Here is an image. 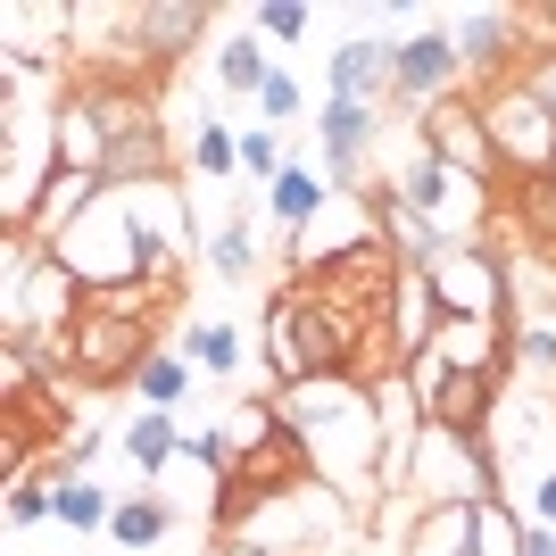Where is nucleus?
Wrapping results in <instances>:
<instances>
[{"label":"nucleus","instance_id":"1","mask_svg":"<svg viewBox=\"0 0 556 556\" xmlns=\"http://www.w3.org/2000/svg\"><path fill=\"white\" fill-rule=\"evenodd\" d=\"M282 432L300 441V457L316 465V473H332V482H349V473H366L374 457H382V432H374V382H357V374H325V382H291V391L275 399Z\"/></svg>","mask_w":556,"mask_h":556},{"label":"nucleus","instance_id":"2","mask_svg":"<svg viewBox=\"0 0 556 556\" xmlns=\"http://www.w3.org/2000/svg\"><path fill=\"white\" fill-rule=\"evenodd\" d=\"M266 366L275 382H325V374H357V332L332 316L307 282H291L282 300H266Z\"/></svg>","mask_w":556,"mask_h":556},{"label":"nucleus","instance_id":"3","mask_svg":"<svg viewBox=\"0 0 556 556\" xmlns=\"http://www.w3.org/2000/svg\"><path fill=\"white\" fill-rule=\"evenodd\" d=\"M67 366L84 382H100V391L141 382V366H150V316H116V307L84 300V316L67 325Z\"/></svg>","mask_w":556,"mask_h":556},{"label":"nucleus","instance_id":"4","mask_svg":"<svg viewBox=\"0 0 556 556\" xmlns=\"http://www.w3.org/2000/svg\"><path fill=\"white\" fill-rule=\"evenodd\" d=\"M424 150L457 175V184H498V141L482 125V100H441V109H424Z\"/></svg>","mask_w":556,"mask_h":556},{"label":"nucleus","instance_id":"5","mask_svg":"<svg viewBox=\"0 0 556 556\" xmlns=\"http://www.w3.org/2000/svg\"><path fill=\"white\" fill-rule=\"evenodd\" d=\"M457 75H465L457 34H407L399 59H391V84H399V100H416V116L441 109V100H457Z\"/></svg>","mask_w":556,"mask_h":556},{"label":"nucleus","instance_id":"6","mask_svg":"<svg viewBox=\"0 0 556 556\" xmlns=\"http://www.w3.org/2000/svg\"><path fill=\"white\" fill-rule=\"evenodd\" d=\"M374 125H382V116H374V109H357V100H325L316 134H325V184H332V191H357V175H366L357 159H366Z\"/></svg>","mask_w":556,"mask_h":556},{"label":"nucleus","instance_id":"7","mask_svg":"<svg viewBox=\"0 0 556 556\" xmlns=\"http://www.w3.org/2000/svg\"><path fill=\"white\" fill-rule=\"evenodd\" d=\"M391 59H399V42H374V34L341 42V50H332V100H357V109H374V92L391 84Z\"/></svg>","mask_w":556,"mask_h":556},{"label":"nucleus","instance_id":"8","mask_svg":"<svg viewBox=\"0 0 556 556\" xmlns=\"http://www.w3.org/2000/svg\"><path fill=\"white\" fill-rule=\"evenodd\" d=\"M515 25H523V9H473V17L457 25V59L465 67H507L515 50Z\"/></svg>","mask_w":556,"mask_h":556},{"label":"nucleus","instance_id":"9","mask_svg":"<svg viewBox=\"0 0 556 556\" xmlns=\"http://www.w3.org/2000/svg\"><path fill=\"white\" fill-rule=\"evenodd\" d=\"M200 25H208V9H200V0H175V9H141V50H150V59H184V50L200 42Z\"/></svg>","mask_w":556,"mask_h":556},{"label":"nucleus","instance_id":"10","mask_svg":"<svg viewBox=\"0 0 556 556\" xmlns=\"http://www.w3.org/2000/svg\"><path fill=\"white\" fill-rule=\"evenodd\" d=\"M266 200H275V225H291V241H300V232L316 225V216H325L332 184H325V175H300V166H282V184L266 191Z\"/></svg>","mask_w":556,"mask_h":556},{"label":"nucleus","instance_id":"11","mask_svg":"<svg viewBox=\"0 0 556 556\" xmlns=\"http://www.w3.org/2000/svg\"><path fill=\"white\" fill-rule=\"evenodd\" d=\"M166 532H175V507H166V498H116V515H109L116 548H159Z\"/></svg>","mask_w":556,"mask_h":556},{"label":"nucleus","instance_id":"12","mask_svg":"<svg viewBox=\"0 0 556 556\" xmlns=\"http://www.w3.org/2000/svg\"><path fill=\"white\" fill-rule=\"evenodd\" d=\"M175 448H184V432H175V416H159V407H150L141 424H125V457H134L141 473H166Z\"/></svg>","mask_w":556,"mask_h":556},{"label":"nucleus","instance_id":"13","mask_svg":"<svg viewBox=\"0 0 556 556\" xmlns=\"http://www.w3.org/2000/svg\"><path fill=\"white\" fill-rule=\"evenodd\" d=\"M416 556H482L473 548V507H432L416 532Z\"/></svg>","mask_w":556,"mask_h":556},{"label":"nucleus","instance_id":"14","mask_svg":"<svg viewBox=\"0 0 556 556\" xmlns=\"http://www.w3.org/2000/svg\"><path fill=\"white\" fill-rule=\"evenodd\" d=\"M109 515H116V498H109L100 482H84V473H67V482H59V523H75V532H100Z\"/></svg>","mask_w":556,"mask_h":556},{"label":"nucleus","instance_id":"15","mask_svg":"<svg viewBox=\"0 0 556 556\" xmlns=\"http://www.w3.org/2000/svg\"><path fill=\"white\" fill-rule=\"evenodd\" d=\"M515 84H523V92L540 100V116L556 125V34H540V42L523 50V75H515Z\"/></svg>","mask_w":556,"mask_h":556},{"label":"nucleus","instance_id":"16","mask_svg":"<svg viewBox=\"0 0 556 556\" xmlns=\"http://www.w3.org/2000/svg\"><path fill=\"white\" fill-rule=\"evenodd\" d=\"M134 391L150 399L159 416H175V399L191 391V366H184V357H150V366H141V382H134Z\"/></svg>","mask_w":556,"mask_h":556},{"label":"nucleus","instance_id":"17","mask_svg":"<svg viewBox=\"0 0 556 556\" xmlns=\"http://www.w3.org/2000/svg\"><path fill=\"white\" fill-rule=\"evenodd\" d=\"M184 349H191L208 374H232V366H241V332H232V325H191Z\"/></svg>","mask_w":556,"mask_h":556},{"label":"nucleus","instance_id":"18","mask_svg":"<svg viewBox=\"0 0 556 556\" xmlns=\"http://www.w3.org/2000/svg\"><path fill=\"white\" fill-rule=\"evenodd\" d=\"M216 67H225V84H232V92H266V75H275L266 59H257V42H250V34H232Z\"/></svg>","mask_w":556,"mask_h":556},{"label":"nucleus","instance_id":"19","mask_svg":"<svg viewBox=\"0 0 556 556\" xmlns=\"http://www.w3.org/2000/svg\"><path fill=\"white\" fill-rule=\"evenodd\" d=\"M241 175H257L266 191L282 184V141H275V125H257V134H241Z\"/></svg>","mask_w":556,"mask_h":556},{"label":"nucleus","instance_id":"20","mask_svg":"<svg viewBox=\"0 0 556 556\" xmlns=\"http://www.w3.org/2000/svg\"><path fill=\"white\" fill-rule=\"evenodd\" d=\"M50 515H59V490L50 482H9V523H50Z\"/></svg>","mask_w":556,"mask_h":556},{"label":"nucleus","instance_id":"21","mask_svg":"<svg viewBox=\"0 0 556 556\" xmlns=\"http://www.w3.org/2000/svg\"><path fill=\"white\" fill-rule=\"evenodd\" d=\"M307 0H266V9H257V34H266V42H300L307 34Z\"/></svg>","mask_w":556,"mask_h":556},{"label":"nucleus","instance_id":"22","mask_svg":"<svg viewBox=\"0 0 556 556\" xmlns=\"http://www.w3.org/2000/svg\"><path fill=\"white\" fill-rule=\"evenodd\" d=\"M515 357H523V374L556 382V325H523V332H515Z\"/></svg>","mask_w":556,"mask_h":556},{"label":"nucleus","instance_id":"23","mask_svg":"<svg viewBox=\"0 0 556 556\" xmlns=\"http://www.w3.org/2000/svg\"><path fill=\"white\" fill-rule=\"evenodd\" d=\"M232 159H241V141H232L225 125H200V141H191V166H200V175H232Z\"/></svg>","mask_w":556,"mask_h":556},{"label":"nucleus","instance_id":"24","mask_svg":"<svg viewBox=\"0 0 556 556\" xmlns=\"http://www.w3.org/2000/svg\"><path fill=\"white\" fill-rule=\"evenodd\" d=\"M257 109H266V125H291V116H300V84H291V75H266Z\"/></svg>","mask_w":556,"mask_h":556},{"label":"nucleus","instance_id":"25","mask_svg":"<svg viewBox=\"0 0 556 556\" xmlns=\"http://www.w3.org/2000/svg\"><path fill=\"white\" fill-rule=\"evenodd\" d=\"M208 257L225 266V275H250V225H225V232L208 241Z\"/></svg>","mask_w":556,"mask_h":556},{"label":"nucleus","instance_id":"26","mask_svg":"<svg viewBox=\"0 0 556 556\" xmlns=\"http://www.w3.org/2000/svg\"><path fill=\"white\" fill-rule=\"evenodd\" d=\"M532 515H540V523H548V532H556V465H548V473H540V490H532Z\"/></svg>","mask_w":556,"mask_h":556},{"label":"nucleus","instance_id":"27","mask_svg":"<svg viewBox=\"0 0 556 556\" xmlns=\"http://www.w3.org/2000/svg\"><path fill=\"white\" fill-rule=\"evenodd\" d=\"M523 556H556V532H548V523H532V532H523Z\"/></svg>","mask_w":556,"mask_h":556},{"label":"nucleus","instance_id":"28","mask_svg":"<svg viewBox=\"0 0 556 556\" xmlns=\"http://www.w3.org/2000/svg\"><path fill=\"white\" fill-rule=\"evenodd\" d=\"M216 556H266V548H250V540H241V548H216Z\"/></svg>","mask_w":556,"mask_h":556}]
</instances>
